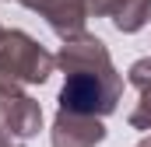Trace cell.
<instances>
[{"label":"cell","mask_w":151,"mask_h":147,"mask_svg":"<svg viewBox=\"0 0 151 147\" xmlns=\"http://www.w3.org/2000/svg\"><path fill=\"white\" fill-rule=\"evenodd\" d=\"M56 63L67 70V81L60 88V112L91 116V119H102V116L116 112L123 81L116 74L102 39L77 35L70 42H63Z\"/></svg>","instance_id":"6da1fadb"},{"label":"cell","mask_w":151,"mask_h":147,"mask_svg":"<svg viewBox=\"0 0 151 147\" xmlns=\"http://www.w3.org/2000/svg\"><path fill=\"white\" fill-rule=\"evenodd\" d=\"M56 67V60L25 32H4L0 39V88L42 84Z\"/></svg>","instance_id":"7a4b0ae2"},{"label":"cell","mask_w":151,"mask_h":147,"mask_svg":"<svg viewBox=\"0 0 151 147\" xmlns=\"http://www.w3.org/2000/svg\"><path fill=\"white\" fill-rule=\"evenodd\" d=\"M42 126V109L28 95H18L14 88H0V147H25Z\"/></svg>","instance_id":"3957f363"},{"label":"cell","mask_w":151,"mask_h":147,"mask_svg":"<svg viewBox=\"0 0 151 147\" xmlns=\"http://www.w3.org/2000/svg\"><path fill=\"white\" fill-rule=\"evenodd\" d=\"M21 4L28 11H39L63 42L84 35L81 28H84V18H88V0H21Z\"/></svg>","instance_id":"277c9868"},{"label":"cell","mask_w":151,"mask_h":147,"mask_svg":"<svg viewBox=\"0 0 151 147\" xmlns=\"http://www.w3.org/2000/svg\"><path fill=\"white\" fill-rule=\"evenodd\" d=\"M102 140H106L102 119L60 112L56 123H53V147H95V144H102Z\"/></svg>","instance_id":"5b68a950"},{"label":"cell","mask_w":151,"mask_h":147,"mask_svg":"<svg viewBox=\"0 0 151 147\" xmlns=\"http://www.w3.org/2000/svg\"><path fill=\"white\" fill-rule=\"evenodd\" d=\"M148 14H151V0H127V7L113 18V25L119 32H141L148 25Z\"/></svg>","instance_id":"8992f818"},{"label":"cell","mask_w":151,"mask_h":147,"mask_svg":"<svg viewBox=\"0 0 151 147\" xmlns=\"http://www.w3.org/2000/svg\"><path fill=\"white\" fill-rule=\"evenodd\" d=\"M130 126H137V130H151V91H141L137 109L130 112Z\"/></svg>","instance_id":"52a82bcc"},{"label":"cell","mask_w":151,"mask_h":147,"mask_svg":"<svg viewBox=\"0 0 151 147\" xmlns=\"http://www.w3.org/2000/svg\"><path fill=\"white\" fill-rule=\"evenodd\" d=\"M130 84L141 91H151V60H137L130 67Z\"/></svg>","instance_id":"ba28073f"},{"label":"cell","mask_w":151,"mask_h":147,"mask_svg":"<svg viewBox=\"0 0 151 147\" xmlns=\"http://www.w3.org/2000/svg\"><path fill=\"white\" fill-rule=\"evenodd\" d=\"M123 7H127V0H88V11H95V14H109V18H116Z\"/></svg>","instance_id":"9c48e42d"},{"label":"cell","mask_w":151,"mask_h":147,"mask_svg":"<svg viewBox=\"0 0 151 147\" xmlns=\"http://www.w3.org/2000/svg\"><path fill=\"white\" fill-rule=\"evenodd\" d=\"M141 147H151V140H144V144H141Z\"/></svg>","instance_id":"30bf717a"},{"label":"cell","mask_w":151,"mask_h":147,"mask_svg":"<svg viewBox=\"0 0 151 147\" xmlns=\"http://www.w3.org/2000/svg\"><path fill=\"white\" fill-rule=\"evenodd\" d=\"M0 39H4V28H0Z\"/></svg>","instance_id":"8fae6325"}]
</instances>
